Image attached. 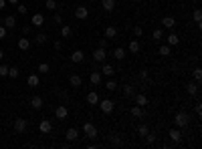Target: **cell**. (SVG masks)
<instances>
[{
    "instance_id": "cell-1",
    "label": "cell",
    "mask_w": 202,
    "mask_h": 149,
    "mask_svg": "<svg viewBox=\"0 0 202 149\" xmlns=\"http://www.w3.org/2000/svg\"><path fill=\"white\" fill-rule=\"evenodd\" d=\"M174 125L176 127H188L190 125V115L186 111H178L174 115Z\"/></svg>"
},
{
    "instance_id": "cell-24",
    "label": "cell",
    "mask_w": 202,
    "mask_h": 149,
    "mask_svg": "<svg viewBox=\"0 0 202 149\" xmlns=\"http://www.w3.org/2000/svg\"><path fill=\"white\" fill-rule=\"evenodd\" d=\"M117 36V28L115 26H107L105 28V38H115Z\"/></svg>"
},
{
    "instance_id": "cell-49",
    "label": "cell",
    "mask_w": 202,
    "mask_h": 149,
    "mask_svg": "<svg viewBox=\"0 0 202 149\" xmlns=\"http://www.w3.org/2000/svg\"><path fill=\"white\" fill-rule=\"evenodd\" d=\"M196 115H198V117H202V105H200V103L196 105Z\"/></svg>"
},
{
    "instance_id": "cell-52",
    "label": "cell",
    "mask_w": 202,
    "mask_h": 149,
    "mask_svg": "<svg viewBox=\"0 0 202 149\" xmlns=\"http://www.w3.org/2000/svg\"><path fill=\"white\" fill-rule=\"evenodd\" d=\"M6 2H8V4H12V6H16V4H18L20 0H6Z\"/></svg>"
},
{
    "instance_id": "cell-8",
    "label": "cell",
    "mask_w": 202,
    "mask_h": 149,
    "mask_svg": "<svg viewBox=\"0 0 202 149\" xmlns=\"http://www.w3.org/2000/svg\"><path fill=\"white\" fill-rule=\"evenodd\" d=\"M67 115H69V111H67L65 105H59V107L55 109V117L57 119H67Z\"/></svg>"
},
{
    "instance_id": "cell-4",
    "label": "cell",
    "mask_w": 202,
    "mask_h": 149,
    "mask_svg": "<svg viewBox=\"0 0 202 149\" xmlns=\"http://www.w3.org/2000/svg\"><path fill=\"white\" fill-rule=\"evenodd\" d=\"M83 131H85V135H87L89 139H95L97 137V127L93 125V123H85V125H83Z\"/></svg>"
},
{
    "instance_id": "cell-15",
    "label": "cell",
    "mask_w": 202,
    "mask_h": 149,
    "mask_svg": "<svg viewBox=\"0 0 202 149\" xmlns=\"http://www.w3.org/2000/svg\"><path fill=\"white\" fill-rule=\"evenodd\" d=\"M69 85L75 87V89H79L81 87V77L79 75H71V77H69Z\"/></svg>"
},
{
    "instance_id": "cell-16",
    "label": "cell",
    "mask_w": 202,
    "mask_h": 149,
    "mask_svg": "<svg viewBox=\"0 0 202 149\" xmlns=\"http://www.w3.org/2000/svg\"><path fill=\"white\" fill-rule=\"evenodd\" d=\"M87 103H89V105H97V103H99V95H97L95 91L87 93Z\"/></svg>"
},
{
    "instance_id": "cell-9",
    "label": "cell",
    "mask_w": 202,
    "mask_h": 149,
    "mask_svg": "<svg viewBox=\"0 0 202 149\" xmlns=\"http://www.w3.org/2000/svg\"><path fill=\"white\" fill-rule=\"evenodd\" d=\"M166 40H168V46H178L180 44V36L176 35V32H170V35L166 36Z\"/></svg>"
},
{
    "instance_id": "cell-13",
    "label": "cell",
    "mask_w": 202,
    "mask_h": 149,
    "mask_svg": "<svg viewBox=\"0 0 202 149\" xmlns=\"http://www.w3.org/2000/svg\"><path fill=\"white\" fill-rule=\"evenodd\" d=\"M31 22H32V26H42V24H45V16L42 14H32V18H31Z\"/></svg>"
},
{
    "instance_id": "cell-3",
    "label": "cell",
    "mask_w": 202,
    "mask_h": 149,
    "mask_svg": "<svg viewBox=\"0 0 202 149\" xmlns=\"http://www.w3.org/2000/svg\"><path fill=\"white\" fill-rule=\"evenodd\" d=\"M27 127H28V119H22V117L14 119V131L16 133H24Z\"/></svg>"
},
{
    "instance_id": "cell-44",
    "label": "cell",
    "mask_w": 202,
    "mask_h": 149,
    "mask_svg": "<svg viewBox=\"0 0 202 149\" xmlns=\"http://www.w3.org/2000/svg\"><path fill=\"white\" fill-rule=\"evenodd\" d=\"M0 77H8V67L6 65H0Z\"/></svg>"
},
{
    "instance_id": "cell-29",
    "label": "cell",
    "mask_w": 202,
    "mask_h": 149,
    "mask_svg": "<svg viewBox=\"0 0 202 149\" xmlns=\"http://www.w3.org/2000/svg\"><path fill=\"white\" fill-rule=\"evenodd\" d=\"M89 81H91V85H99L101 83V73H91L89 75Z\"/></svg>"
},
{
    "instance_id": "cell-31",
    "label": "cell",
    "mask_w": 202,
    "mask_h": 149,
    "mask_svg": "<svg viewBox=\"0 0 202 149\" xmlns=\"http://www.w3.org/2000/svg\"><path fill=\"white\" fill-rule=\"evenodd\" d=\"M34 42H37V44H45L47 42V35L45 32H38V35L34 36Z\"/></svg>"
},
{
    "instance_id": "cell-34",
    "label": "cell",
    "mask_w": 202,
    "mask_h": 149,
    "mask_svg": "<svg viewBox=\"0 0 202 149\" xmlns=\"http://www.w3.org/2000/svg\"><path fill=\"white\" fill-rule=\"evenodd\" d=\"M38 73H42V75H45V73H49V71H51V67H49V63H41V65H38Z\"/></svg>"
},
{
    "instance_id": "cell-14",
    "label": "cell",
    "mask_w": 202,
    "mask_h": 149,
    "mask_svg": "<svg viewBox=\"0 0 202 149\" xmlns=\"http://www.w3.org/2000/svg\"><path fill=\"white\" fill-rule=\"evenodd\" d=\"M71 61L73 63H83L85 61V53L83 50H75V53L71 54Z\"/></svg>"
},
{
    "instance_id": "cell-32",
    "label": "cell",
    "mask_w": 202,
    "mask_h": 149,
    "mask_svg": "<svg viewBox=\"0 0 202 149\" xmlns=\"http://www.w3.org/2000/svg\"><path fill=\"white\" fill-rule=\"evenodd\" d=\"M192 18H194V22L198 24V26L202 24V12L198 10V8H196V10H194V14H192Z\"/></svg>"
},
{
    "instance_id": "cell-39",
    "label": "cell",
    "mask_w": 202,
    "mask_h": 149,
    "mask_svg": "<svg viewBox=\"0 0 202 149\" xmlns=\"http://www.w3.org/2000/svg\"><path fill=\"white\" fill-rule=\"evenodd\" d=\"M105 89H107V91H115V89H117V83H115V81H107Z\"/></svg>"
},
{
    "instance_id": "cell-54",
    "label": "cell",
    "mask_w": 202,
    "mask_h": 149,
    "mask_svg": "<svg viewBox=\"0 0 202 149\" xmlns=\"http://www.w3.org/2000/svg\"><path fill=\"white\" fill-rule=\"evenodd\" d=\"M2 58H4V50L0 49V61H2Z\"/></svg>"
},
{
    "instance_id": "cell-6",
    "label": "cell",
    "mask_w": 202,
    "mask_h": 149,
    "mask_svg": "<svg viewBox=\"0 0 202 149\" xmlns=\"http://www.w3.org/2000/svg\"><path fill=\"white\" fill-rule=\"evenodd\" d=\"M75 16H77L79 20H85V18L89 16V10H87L85 6H77V8H75Z\"/></svg>"
},
{
    "instance_id": "cell-41",
    "label": "cell",
    "mask_w": 202,
    "mask_h": 149,
    "mask_svg": "<svg viewBox=\"0 0 202 149\" xmlns=\"http://www.w3.org/2000/svg\"><path fill=\"white\" fill-rule=\"evenodd\" d=\"M45 8H49V10H55V8H57V2H55V0H47V2H45Z\"/></svg>"
},
{
    "instance_id": "cell-7",
    "label": "cell",
    "mask_w": 202,
    "mask_h": 149,
    "mask_svg": "<svg viewBox=\"0 0 202 149\" xmlns=\"http://www.w3.org/2000/svg\"><path fill=\"white\" fill-rule=\"evenodd\" d=\"M162 24H164L166 28H170V30H172V28H176V24H178V22H176L174 16H164V18H162Z\"/></svg>"
},
{
    "instance_id": "cell-19",
    "label": "cell",
    "mask_w": 202,
    "mask_h": 149,
    "mask_svg": "<svg viewBox=\"0 0 202 149\" xmlns=\"http://www.w3.org/2000/svg\"><path fill=\"white\" fill-rule=\"evenodd\" d=\"M134 99H135V105H140V107H145V105H148V97L145 95H134Z\"/></svg>"
},
{
    "instance_id": "cell-2",
    "label": "cell",
    "mask_w": 202,
    "mask_h": 149,
    "mask_svg": "<svg viewBox=\"0 0 202 149\" xmlns=\"http://www.w3.org/2000/svg\"><path fill=\"white\" fill-rule=\"evenodd\" d=\"M97 105H99V109H101L105 115H111V113H113V109H115V103H113V101H109V99H103V101H99Z\"/></svg>"
},
{
    "instance_id": "cell-21",
    "label": "cell",
    "mask_w": 202,
    "mask_h": 149,
    "mask_svg": "<svg viewBox=\"0 0 202 149\" xmlns=\"http://www.w3.org/2000/svg\"><path fill=\"white\" fill-rule=\"evenodd\" d=\"M42 105H45V103H42L41 97H32V99H31V107L32 109H42Z\"/></svg>"
},
{
    "instance_id": "cell-38",
    "label": "cell",
    "mask_w": 202,
    "mask_h": 149,
    "mask_svg": "<svg viewBox=\"0 0 202 149\" xmlns=\"http://www.w3.org/2000/svg\"><path fill=\"white\" fill-rule=\"evenodd\" d=\"M137 133H140V135H141V137H145V135H148V133H150V129H148V125H140V127H137Z\"/></svg>"
},
{
    "instance_id": "cell-53",
    "label": "cell",
    "mask_w": 202,
    "mask_h": 149,
    "mask_svg": "<svg viewBox=\"0 0 202 149\" xmlns=\"http://www.w3.org/2000/svg\"><path fill=\"white\" fill-rule=\"evenodd\" d=\"M2 8H6V0H0V10Z\"/></svg>"
},
{
    "instance_id": "cell-37",
    "label": "cell",
    "mask_w": 202,
    "mask_h": 149,
    "mask_svg": "<svg viewBox=\"0 0 202 149\" xmlns=\"http://www.w3.org/2000/svg\"><path fill=\"white\" fill-rule=\"evenodd\" d=\"M170 53H172V46H168V44L160 46V54H162V57H168Z\"/></svg>"
},
{
    "instance_id": "cell-33",
    "label": "cell",
    "mask_w": 202,
    "mask_h": 149,
    "mask_svg": "<svg viewBox=\"0 0 202 149\" xmlns=\"http://www.w3.org/2000/svg\"><path fill=\"white\" fill-rule=\"evenodd\" d=\"M162 36H164V30H162V28H156V30L152 32V38H154V40H162Z\"/></svg>"
},
{
    "instance_id": "cell-46",
    "label": "cell",
    "mask_w": 202,
    "mask_h": 149,
    "mask_svg": "<svg viewBox=\"0 0 202 149\" xmlns=\"http://www.w3.org/2000/svg\"><path fill=\"white\" fill-rule=\"evenodd\" d=\"M145 139H148V143H154V141H156V135H154V133H148V135H145Z\"/></svg>"
},
{
    "instance_id": "cell-42",
    "label": "cell",
    "mask_w": 202,
    "mask_h": 149,
    "mask_svg": "<svg viewBox=\"0 0 202 149\" xmlns=\"http://www.w3.org/2000/svg\"><path fill=\"white\" fill-rule=\"evenodd\" d=\"M192 75H194V79H196V81H200V79H202V69H200V67H196Z\"/></svg>"
},
{
    "instance_id": "cell-40",
    "label": "cell",
    "mask_w": 202,
    "mask_h": 149,
    "mask_svg": "<svg viewBox=\"0 0 202 149\" xmlns=\"http://www.w3.org/2000/svg\"><path fill=\"white\" fill-rule=\"evenodd\" d=\"M16 8H18V14H27V12H28V8H27V4H16Z\"/></svg>"
},
{
    "instance_id": "cell-51",
    "label": "cell",
    "mask_w": 202,
    "mask_h": 149,
    "mask_svg": "<svg viewBox=\"0 0 202 149\" xmlns=\"http://www.w3.org/2000/svg\"><path fill=\"white\" fill-rule=\"evenodd\" d=\"M53 20H55V22H59V24H61V14H55V16H53Z\"/></svg>"
},
{
    "instance_id": "cell-17",
    "label": "cell",
    "mask_w": 202,
    "mask_h": 149,
    "mask_svg": "<svg viewBox=\"0 0 202 149\" xmlns=\"http://www.w3.org/2000/svg\"><path fill=\"white\" fill-rule=\"evenodd\" d=\"M101 6H103V10L111 12L115 8V0H101Z\"/></svg>"
},
{
    "instance_id": "cell-10",
    "label": "cell",
    "mask_w": 202,
    "mask_h": 149,
    "mask_svg": "<svg viewBox=\"0 0 202 149\" xmlns=\"http://www.w3.org/2000/svg\"><path fill=\"white\" fill-rule=\"evenodd\" d=\"M168 135H170V139L174 143H180V141H182V131H180V129H170Z\"/></svg>"
},
{
    "instance_id": "cell-26",
    "label": "cell",
    "mask_w": 202,
    "mask_h": 149,
    "mask_svg": "<svg viewBox=\"0 0 202 149\" xmlns=\"http://www.w3.org/2000/svg\"><path fill=\"white\" fill-rule=\"evenodd\" d=\"M27 83H28V87H38V77L37 75H28V79H27Z\"/></svg>"
},
{
    "instance_id": "cell-11",
    "label": "cell",
    "mask_w": 202,
    "mask_h": 149,
    "mask_svg": "<svg viewBox=\"0 0 202 149\" xmlns=\"http://www.w3.org/2000/svg\"><path fill=\"white\" fill-rule=\"evenodd\" d=\"M105 57H107V50H105V49H101V46L95 50V53H93V58H95V61H99V63L105 61Z\"/></svg>"
},
{
    "instance_id": "cell-47",
    "label": "cell",
    "mask_w": 202,
    "mask_h": 149,
    "mask_svg": "<svg viewBox=\"0 0 202 149\" xmlns=\"http://www.w3.org/2000/svg\"><path fill=\"white\" fill-rule=\"evenodd\" d=\"M4 38H6V28L0 26V40H4Z\"/></svg>"
},
{
    "instance_id": "cell-36",
    "label": "cell",
    "mask_w": 202,
    "mask_h": 149,
    "mask_svg": "<svg viewBox=\"0 0 202 149\" xmlns=\"http://www.w3.org/2000/svg\"><path fill=\"white\" fill-rule=\"evenodd\" d=\"M71 26H61V36L63 38H69V36H71Z\"/></svg>"
},
{
    "instance_id": "cell-35",
    "label": "cell",
    "mask_w": 202,
    "mask_h": 149,
    "mask_svg": "<svg viewBox=\"0 0 202 149\" xmlns=\"http://www.w3.org/2000/svg\"><path fill=\"white\" fill-rule=\"evenodd\" d=\"M123 95H126V97H134L135 95L134 87H131V85H126V87H123Z\"/></svg>"
},
{
    "instance_id": "cell-30",
    "label": "cell",
    "mask_w": 202,
    "mask_h": 149,
    "mask_svg": "<svg viewBox=\"0 0 202 149\" xmlns=\"http://www.w3.org/2000/svg\"><path fill=\"white\" fill-rule=\"evenodd\" d=\"M131 115H134V117H144V107H140V105H135L134 109H131Z\"/></svg>"
},
{
    "instance_id": "cell-23",
    "label": "cell",
    "mask_w": 202,
    "mask_h": 149,
    "mask_svg": "<svg viewBox=\"0 0 202 149\" xmlns=\"http://www.w3.org/2000/svg\"><path fill=\"white\" fill-rule=\"evenodd\" d=\"M186 93L188 95H196V93H198V83H188L186 85Z\"/></svg>"
},
{
    "instance_id": "cell-18",
    "label": "cell",
    "mask_w": 202,
    "mask_h": 149,
    "mask_svg": "<svg viewBox=\"0 0 202 149\" xmlns=\"http://www.w3.org/2000/svg\"><path fill=\"white\" fill-rule=\"evenodd\" d=\"M14 26H16V18L14 16H6L4 18V28L8 30V28H14Z\"/></svg>"
},
{
    "instance_id": "cell-43",
    "label": "cell",
    "mask_w": 202,
    "mask_h": 149,
    "mask_svg": "<svg viewBox=\"0 0 202 149\" xmlns=\"http://www.w3.org/2000/svg\"><path fill=\"white\" fill-rule=\"evenodd\" d=\"M134 35H135V36H141V35H144V28H141L140 24H137V26H134Z\"/></svg>"
},
{
    "instance_id": "cell-20",
    "label": "cell",
    "mask_w": 202,
    "mask_h": 149,
    "mask_svg": "<svg viewBox=\"0 0 202 149\" xmlns=\"http://www.w3.org/2000/svg\"><path fill=\"white\" fill-rule=\"evenodd\" d=\"M113 73H115V69H113V67H111V65H107V63H105V65L101 67V75H105V77H111Z\"/></svg>"
},
{
    "instance_id": "cell-27",
    "label": "cell",
    "mask_w": 202,
    "mask_h": 149,
    "mask_svg": "<svg viewBox=\"0 0 202 149\" xmlns=\"http://www.w3.org/2000/svg\"><path fill=\"white\" fill-rule=\"evenodd\" d=\"M140 50H141L140 40H131V42H130V53H140Z\"/></svg>"
},
{
    "instance_id": "cell-45",
    "label": "cell",
    "mask_w": 202,
    "mask_h": 149,
    "mask_svg": "<svg viewBox=\"0 0 202 149\" xmlns=\"http://www.w3.org/2000/svg\"><path fill=\"white\" fill-rule=\"evenodd\" d=\"M111 145H121V139H119L117 135H113V137H111Z\"/></svg>"
},
{
    "instance_id": "cell-5",
    "label": "cell",
    "mask_w": 202,
    "mask_h": 149,
    "mask_svg": "<svg viewBox=\"0 0 202 149\" xmlns=\"http://www.w3.org/2000/svg\"><path fill=\"white\" fill-rule=\"evenodd\" d=\"M38 129H41V133H45V135H49L51 131H53V123L49 121V119H42L41 123H38Z\"/></svg>"
},
{
    "instance_id": "cell-12",
    "label": "cell",
    "mask_w": 202,
    "mask_h": 149,
    "mask_svg": "<svg viewBox=\"0 0 202 149\" xmlns=\"http://www.w3.org/2000/svg\"><path fill=\"white\" fill-rule=\"evenodd\" d=\"M65 137H67V141H77V137H79V131H77L75 127H71V129H67Z\"/></svg>"
},
{
    "instance_id": "cell-50",
    "label": "cell",
    "mask_w": 202,
    "mask_h": 149,
    "mask_svg": "<svg viewBox=\"0 0 202 149\" xmlns=\"http://www.w3.org/2000/svg\"><path fill=\"white\" fill-rule=\"evenodd\" d=\"M99 46H101V49H105V46H107V38H101V40H99Z\"/></svg>"
},
{
    "instance_id": "cell-48",
    "label": "cell",
    "mask_w": 202,
    "mask_h": 149,
    "mask_svg": "<svg viewBox=\"0 0 202 149\" xmlns=\"http://www.w3.org/2000/svg\"><path fill=\"white\" fill-rule=\"evenodd\" d=\"M140 79H144V81H148V71H140Z\"/></svg>"
},
{
    "instance_id": "cell-22",
    "label": "cell",
    "mask_w": 202,
    "mask_h": 149,
    "mask_svg": "<svg viewBox=\"0 0 202 149\" xmlns=\"http://www.w3.org/2000/svg\"><path fill=\"white\" fill-rule=\"evenodd\" d=\"M113 57L117 58V61H123V58H126V49H121V46H117V49L113 50Z\"/></svg>"
},
{
    "instance_id": "cell-28",
    "label": "cell",
    "mask_w": 202,
    "mask_h": 149,
    "mask_svg": "<svg viewBox=\"0 0 202 149\" xmlns=\"http://www.w3.org/2000/svg\"><path fill=\"white\" fill-rule=\"evenodd\" d=\"M18 75H20L18 67H8V77L10 79H18Z\"/></svg>"
},
{
    "instance_id": "cell-25",
    "label": "cell",
    "mask_w": 202,
    "mask_h": 149,
    "mask_svg": "<svg viewBox=\"0 0 202 149\" xmlns=\"http://www.w3.org/2000/svg\"><path fill=\"white\" fill-rule=\"evenodd\" d=\"M18 49L20 50H28L31 49V40H28V38H20L18 40Z\"/></svg>"
}]
</instances>
